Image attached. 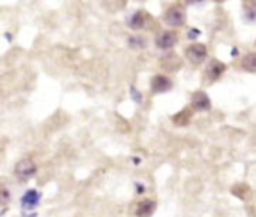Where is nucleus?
Segmentation results:
<instances>
[{
  "label": "nucleus",
  "instance_id": "f8f14e48",
  "mask_svg": "<svg viewBox=\"0 0 256 217\" xmlns=\"http://www.w3.org/2000/svg\"><path fill=\"white\" fill-rule=\"evenodd\" d=\"M144 24H146V18H144L142 12H136V14H134V15H132V18H130V21H129V26H130L134 30H140V28H142V27H144Z\"/></svg>",
  "mask_w": 256,
  "mask_h": 217
},
{
  "label": "nucleus",
  "instance_id": "4468645a",
  "mask_svg": "<svg viewBox=\"0 0 256 217\" xmlns=\"http://www.w3.org/2000/svg\"><path fill=\"white\" fill-rule=\"evenodd\" d=\"M146 39L142 36H130L129 38V45L134 48V50H141L146 46Z\"/></svg>",
  "mask_w": 256,
  "mask_h": 217
},
{
  "label": "nucleus",
  "instance_id": "2eb2a0df",
  "mask_svg": "<svg viewBox=\"0 0 256 217\" xmlns=\"http://www.w3.org/2000/svg\"><path fill=\"white\" fill-rule=\"evenodd\" d=\"M130 98H132V100L136 102V104H141V102H142V93H141L135 86L130 87Z\"/></svg>",
  "mask_w": 256,
  "mask_h": 217
},
{
  "label": "nucleus",
  "instance_id": "f3484780",
  "mask_svg": "<svg viewBox=\"0 0 256 217\" xmlns=\"http://www.w3.org/2000/svg\"><path fill=\"white\" fill-rule=\"evenodd\" d=\"M200 34H201V32H200V30H196V28H192V30L189 32V38H190V39H195V38H196V36H200Z\"/></svg>",
  "mask_w": 256,
  "mask_h": 217
},
{
  "label": "nucleus",
  "instance_id": "7ed1b4c3",
  "mask_svg": "<svg viewBox=\"0 0 256 217\" xmlns=\"http://www.w3.org/2000/svg\"><path fill=\"white\" fill-rule=\"evenodd\" d=\"M225 69H226V66H225L224 62L213 58V60H210V63L206 68V78L208 81H216V80H219L222 76Z\"/></svg>",
  "mask_w": 256,
  "mask_h": 217
},
{
  "label": "nucleus",
  "instance_id": "6e6552de",
  "mask_svg": "<svg viewBox=\"0 0 256 217\" xmlns=\"http://www.w3.org/2000/svg\"><path fill=\"white\" fill-rule=\"evenodd\" d=\"M156 210V202L152 200H142L141 202L136 204L135 208V216L136 217H152Z\"/></svg>",
  "mask_w": 256,
  "mask_h": 217
},
{
  "label": "nucleus",
  "instance_id": "9b49d317",
  "mask_svg": "<svg viewBox=\"0 0 256 217\" xmlns=\"http://www.w3.org/2000/svg\"><path fill=\"white\" fill-rule=\"evenodd\" d=\"M242 66H243V69H246L248 72H255L256 70V54L255 52H249L248 56H244Z\"/></svg>",
  "mask_w": 256,
  "mask_h": 217
},
{
  "label": "nucleus",
  "instance_id": "423d86ee",
  "mask_svg": "<svg viewBox=\"0 0 256 217\" xmlns=\"http://www.w3.org/2000/svg\"><path fill=\"white\" fill-rule=\"evenodd\" d=\"M176 44H177V34H176V32L166 30V32L159 33L158 38H156V45H158L159 48H162V50H170V48H172Z\"/></svg>",
  "mask_w": 256,
  "mask_h": 217
},
{
  "label": "nucleus",
  "instance_id": "ddd939ff",
  "mask_svg": "<svg viewBox=\"0 0 256 217\" xmlns=\"http://www.w3.org/2000/svg\"><path fill=\"white\" fill-rule=\"evenodd\" d=\"M189 118H190V114H189V111L188 110H183V111H180L172 120L176 122V124L177 126H186L188 124V122H189Z\"/></svg>",
  "mask_w": 256,
  "mask_h": 217
},
{
  "label": "nucleus",
  "instance_id": "f03ea898",
  "mask_svg": "<svg viewBox=\"0 0 256 217\" xmlns=\"http://www.w3.org/2000/svg\"><path fill=\"white\" fill-rule=\"evenodd\" d=\"M186 57L189 58L190 63L194 64H200L206 60L207 57V46L204 44H192L188 46L186 50Z\"/></svg>",
  "mask_w": 256,
  "mask_h": 217
},
{
  "label": "nucleus",
  "instance_id": "dca6fc26",
  "mask_svg": "<svg viewBox=\"0 0 256 217\" xmlns=\"http://www.w3.org/2000/svg\"><path fill=\"white\" fill-rule=\"evenodd\" d=\"M8 201H9V192L2 189L0 190V204H6Z\"/></svg>",
  "mask_w": 256,
  "mask_h": 217
},
{
  "label": "nucleus",
  "instance_id": "1a4fd4ad",
  "mask_svg": "<svg viewBox=\"0 0 256 217\" xmlns=\"http://www.w3.org/2000/svg\"><path fill=\"white\" fill-rule=\"evenodd\" d=\"M39 201H40V194H39L38 190H34V189H30V190H27V192L22 195V198H21V206H22L26 210H33V208L39 204Z\"/></svg>",
  "mask_w": 256,
  "mask_h": 217
},
{
  "label": "nucleus",
  "instance_id": "0eeeda50",
  "mask_svg": "<svg viewBox=\"0 0 256 217\" xmlns=\"http://www.w3.org/2000/svg\"><path fill=\"white\" fill-rule=\"evenodd\" d=\"M172 88V81L165 75H156L152 80V90L154 93H165Z\"/></svg>",
  "mask_w": 256,
  "mask_h": 217
},
{
  "label": "nucleus",
  "instance_id": "20e7f679",
  "mask_svg": "<svg viewBox=\"0 0 256 217\" xmlns=\"http://www.w3.org/2000/svg\"><path fill=\"white\" fill-rule=\"evenodd\" d=\"M190 104H192V108L196 110V111H208V110L212 108L210 98H208V94H206L204 92H195V93L192 94Z\"/></svg>",
  "mask_w": 256,
  "mask_h": 217
},
{
  "label": "nucleus",
  "instance_id": "f257e3e1",
  "mask_svg": "<svg viewBox=\"0 0 256 217\" xmlns=\"http://www.w3.org/2000/svg\"><path fill=\"white\" fill-rule=\"evenodd\" d=\"M14 171H15V176L21 182H27L32 177H34V174H36V165L30 159H22V160H20L15 165Z\"/></svg>",
  "mask_w": 256,
  "mask_h": 217
},
{
  "label": "nucleus",
  "instance_id": "39448f33",
  "mask_svg": "<svg viewBox=\"0 0 256 217\" xmlns=\"http://www.w3.org/2000/svg\"><path fill=\"white\" fill-rule=\"evenodd\" d=\"M164 20H165V22H166L168 26H171V27H178V26H182V24L186 21V16H184V14H183L182 9H178V8H171V9L166 10Z\"/></svg>",
  "mask_w": 256,
  "mask_h": 217
},
{
  "label": "nucleus",
  "instance_id": "9d476101",
  "mask_svg": "<svg viewBox=\"0 0 256 217\" xmlns=\"http://www.w3.org/2000/svg\"><path fill=\"white\" fill-rule=\"evenodd\" d=\"M180 64H182V62L176 54H168L166 57L162 58V66L166 70H177L180 68Z\"/></svg>",
  "mask_w": 256,
  "mask_h": 217
}]
</instances>
